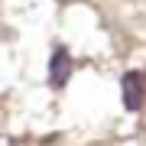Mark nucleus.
Instances as JSON below:
<instances>
[{
  "label": "nucleus",
  "mask_w": 146,
  "mask_h": 146,
  "mask_svg": "<svg viewBox=\"0 0 146 146\" xmlns=\"http://www.w3.org/2000/svg\"><path fill=\"white\" fill-rule=\"evenodd\" d=\"M68 78H72V55H68V49H55L52 62H49V84L55 91H62Z\"/></svg>",
  "instance_id": "f257e3e1"
},
{
  "label": "nucleus",
  "mask_w": 146,
  "mask_h": 146,
  "mask_svg": "<svg viewBox=\"0 0 146 146\" xmlns=\"http://www.w3.org/2000/svg\"><path fill=\"white\" fill-rule=\"evenodd\" d=\"M120 88H123V107H127V110H140V107H143L146 91H143V78H140L136 72H127L123 81H120Z\"/></svg>",
  "instance_id": "f03ea898"
}]
</instances>
